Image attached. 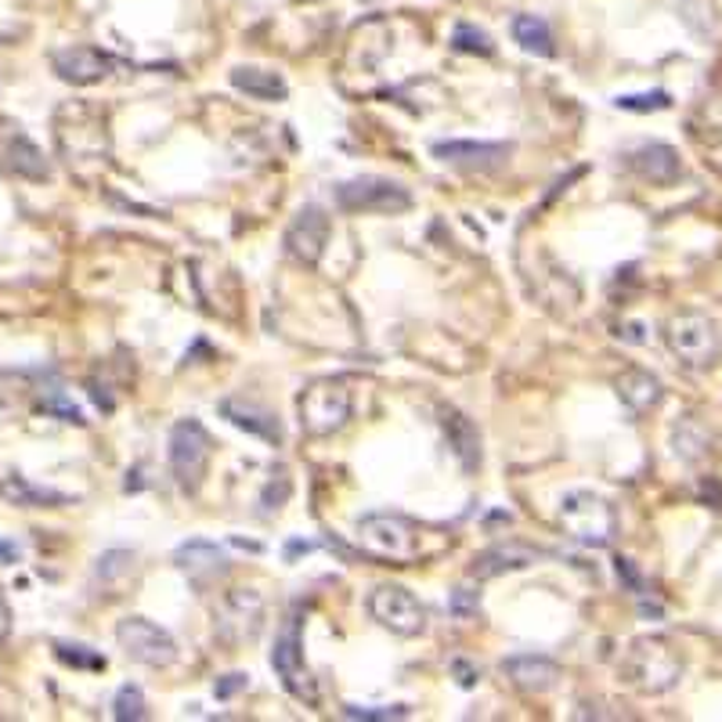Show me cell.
<instances>
[{
	"instance_id": "32",
	"label": "cell",
	"mask_w": 722,
	"mask_h": 722,
	"mask_svg": "<svg viewBox=\"0 0 722 722\" xmlns=\"http://www.w3.org/2000/svg\"><path fill=\"white\" fill-rule=\"evenodd\" d=\"M58 658L72 669H106V658L101 654H91V646H80V643H58Z\"/></svg>"
},
{
	"instance_id": "15",
	"label": "cell",
	"mask_w": 722,
	"mask_h": 722,
	"mask_svg": "<svg viewBox=\"0 0 722 722\" xmlns=\"http://www.w3.org/2000/svg\"><path fill=\"white\" fill-rule=\"evenodd\" d=\"M54 72L62 77L66 83H77V87H87V83H98L106 80L112 72V58L101 51V48H87V43H77V48H66V51H54Z\"/></svg>"
},
{
	"instance_id": "11",
	"label": "cell",
	"mask_w": 722,
	"mask_h": 722,
	"mask_svg": "<svg viewBox=\"0 0 722 722\" xmlns=\"http://www.w3.org/2000/svg\"><path fill=\"white\" fill-rule=\"evenodd\" d=\"M271 669L279 672V679L285 683V690L293 693V698L314 701V683H311L308 664H303V650H300V611L289 614L285 625L279 629V635H274Z\"/></svg>"
},
{
	"instance_id": "4",
	"label": "cell",
	"mask_w": 722,
	"mask_h": 722,
	"mask_svg": "<svg viewBox=\"0 0 722 722\" xmlns=\"http://www.w3.org/2000/svg\"><path fill=\"white\" fill-rule=\"evenodd\" d=\"M664 343H669L672 358L686 369H712L722 354L719 325L701 311H679L664 325Z\"/></svg>"
},
{
	"instance_id": "2",
	"label": "cell",
	"mask_w": 722,
	"mask_h": 722,
	"mask_svg": "<svg viewBox=\"0 0 722 722\" xmlns=\"http://www.w3.org/2000/svg\"><path fill=\"white\" fill-rule=\"evenodd\" d=\"M297 412H300V427L308 430L311 438H329V433L347 427V419L354 412V394L343 380L322 375V380H311L300 390Z\"/></svg>"
},
{
	"instance_id": "3",
	"label": "cell",
	"mask_w": 722,
	"mask_h": 722,
	"mask_svg": "<svg viewBox=\"0 0 722 722\" xmlns=\"http://www.w3.org/2000/svg\"><path fill=\"white\" fill-rule=\"evenodd\" d=\"M560 528L568 531V539H574L578 545H611L614 534H618V517H614V505L600 499L596 491H585V488H574L563 495L560 502Z\"/></svg>"
},
{
	"instance_id": "21",
	"label": "cell",
	"mask_w": 722,
	"mask_h": 722,
	"mask_svg": "<svg viewBox=\"0 0 722 722\" xmlns=\"http://www.w3.org/2000/svg\"><path fill=\"white\" fill-rule=\"evenodd\" d=\"M618 398L625 401L632 412H650V409H658L664 390H661V380L654 372L629 369L625 375H618Z\"/></svg>"
},
{
	"instance_id": "36",
	"label": "cell",
	"mask_w": 722,
	"mask_h": 722,
	"mask_svg": "<svg viewBox=\"0 0 722 722\" xmlns=\"http://www.w3.org/2000/svg\"><path fill=\"white\" fill-rule=\"evenodd\" d=\"M242 686H245V675H224V683H217V698H231Z\"/></svg>"
},
{
	"instance_id": "37",
	"label": "cell",
	"mask_w": 722,
	"mask_h": 722,
	"mask_svg": "<svg viewBox=\"0 0 722 722\" xmlns=\"http://www.w3.org/2000/svg\"><path fill=\"white\" fill-rule=\"evenodd\" d=\"M8 632H11V606L4 596H0V643L8 640Z\"/></svg>"
},
{
	"instance_id": "34",
	"label": "cell",
	"mask_w": 722,
	"mask_h": 722,
	"mask_svg": "<svg viewBox=\"0 0 722 722\" xmlns=\"http://www.w3.org/2000/svg\"><path fill=\"white\" fill-rule=\"evenodd\" d=\"M347 719H365V722H390V719H409V708L398 704V708H358V704H347L343 708Z\"/></svg>"
},
{
	"instance_id": "18",
	"label": "cell",
	"mask_w": 722,
	"mask_h": 722,
	"mask_svg": "<svg viewBox=\"0 0 722 722\" xmlns=\"http://www.w3.org/2000/svg\"><path fill=\"white\" fill-rule=\"evenodd\" d=\"M502 672L510 675V683L524 693H545L556 686L560 679V664L539 658V654H517L502 661Z\"/></svg>"
},
{
	"instance_id": "38",
	"label": "cell",
	"mask_w": 722,
	"mask_h": 722,
	"mask_svg": "<svg viewBox=\"0 0 722 722\" xmlns=\"http://www.w3.org/2000/svg\"><path fill=\"white\" fill-rule=\"evenodd\" d=\"M452 669H455V672L462 675V679H459V683H462V686H473V679H477V675L470 672V664H467V661H455V664H452Z\"/></svg>"
},
{
	"instance_id": "9",
	"label": "cell",
	"mask_w": 722,
	"mask_h": 722,
	"mask_svg": "<svg viewBox=\"0 0 722 722\" xmlns=\"http://www.w3.org/2000/svg\"><path fill=\"white\" fill-rule=\"evenodd\" d=\"M116 640H120L123 654L138 664H149V669H167V664L178 661V643L170 640L167 629L152 625L149 618H123L116 625Z\"/></svg>"
},
{
	"instance_id": "35",
	"label": "cell",
	"mask_w": 722,
	"mask_h": 722,
	"mask_svg": "<svg viewBox=\"0 0 722 722\" xmlns=\"http://www.w3.org/2000/svg\"><path fill=\"white\" fill-rule=\"evenodd\" d=\"M448 606H452V614L455 618H477V611H481V596H477L473 589H455L452 592V600H448Z\"/></svg>"
},
{
	"instance_id": "10",
	"label": "cell",
	"mask_w": 722,
	"mask_h": 722,
	"mask_svg": "<svg viewBox=\"0 0 722 722\" xmlns=\"http://www.w3.org/2000/svg\"><path fill=\"white\" fill-rule=\"evenodd\" d=\"M369 614L394 635H419L427 629V606L404 585H380L369 596Z\"/></svg>"
},
{
	"instance_id": "7",
	"label": "cell",
	"mask_w": 722,
	"mask_h": 722,
	"mask_svg": "<svg viewBox=\"0 0 722 722\" xmlns=\"http://www.w3.org/2000/svg\"><path fill=\"white\" fill-rule=\"evenodd\" d=\"M260 621H264V596L257 589H231L213 614L217 640L228 646H242L257 640Z\"/></svg>"
},
{
	"instance_id": "28",
	"label": "cell",
	"mask_w": 722,
	"mask_h": 722,
	"mask_svg": "<svg viewBox=\"0 0 722 722\" xmlns=\"http://www.w3.org/2000/svg\"><path fill=\"white\" fill-rule=\"evenodd\" d=\"M29 372H0V423L22 409V398L29 394Z\"/></svg>"
},
{
	"instance_id": "33",
	"label": "cell",
	"mask_w": 722,
	"mask_h": 722,
	"mask_svg": "<svg viewBox=\"0 0 722 722\" xmlns=\"http://www.w3.org/2000/svg\"><path fill=\"white\" fill-rule=\"evenodd\" d=\"M669 94L664 91H654V94H625V98H618V109H625V112H658V109H669Z\"/></svg>"
},
{
	"instance_id": "5",
	"label": "cell",
	"mask_w": 722,
	"mask_h": 722,
	"mask_svg": "<svg viewBox=\"0 0 722 722\" xmlns=\"http://www.w3.org/2000/svg\"><path fill=\"white\" fill-rule=\"evenodd\" d=\"M625 675L640 693H669L683 679V658L661 635H643L629 650Z\"/></svg>"
},
{
	"instance_id": "19",
	"label": "cell",
	"mask_w": 722,
	"mask_h": 722,
	"mask_svg": "<svg viewBox=\"0 0 722 722\" xmlns=\"http://www.w3.org/2000/svg\"><path fill=\"white\" fill-rule=\"evenodd\" d=\"M221 415L228 419V423H235L239 430H250V433H257V438H264V441H274V444L282 441L279 415L268 412V409H260V404H253V401L228 398V401H221Z\"/></svg>"
},
{
	"instance_id": "29",
	"label": "cell",
	"mask_w": 722,
	"mask_h": 722,
	"mask_svg": "<svg viewBox=\"0 0 722 722\" xmlns=\"http://www.w3.org/2000/svg\"><path fill=\"white\" fill-rule=\"evenodd\" d=\"M452 48L462 51V54H491L495 51V43L484 33V29H477L470 22H459L455 33H452Z\"/></svg>"
},
{
	"instance_id": "1",
	"label": "cell",
	"mask_w": 722,
	"mask_h": 722,
	"mask_svg": "<svg viewBox=\"0 0 722 722\" xmlns=\"http://www.w3.org/2000/svg\"><path fill=\"white\" fill-rule=\"evenodd\" d=\"M358 545L361 553L383 563H415L423 556V534L401 513H365L358 520Z\"/></svg>"
},
{
	"instance_id": "16",
	"label": "cell",
	"mask_w": 722,
	"mask_h": 722,
	"mask_svg": "<svg viewBox=\"0 0 722 722\" xmlns=\"http://www.w3.org/2000/svg\"><path fill=\"white\" fill-rule=\"evenodd\" d=\"M545 553L534 545H524V542H499V545H488L484 553H477L473 563H470V574L477 582H488V578H499L505 571H524L531 568L534 560H542Z\"/></svg>"
},
{
	"instance_id": "26",
	"label": "cell",
	"mask_w": 722,
	"mask_h": 722,
	"mask_svg": "<svg viewBox=\"0 0 722 722\" xmlns=\"http://www.w3.org/2000/svg\"><path fill=\"white\" fill-rule=\"evenodd\" d=\"M0 495L14 505H66L69 502V495H62V491L37 488V484L22 481V477H11V481L0 484Z\"/></svg>"
},
{
	"instance_id": "14",
	"label": "cell",
	"mask_w": 722,
	"mask_h": 722,
	"mask_svg": "<svg viewBox=\"0 0 722 722\" xmlns=\"http://www.w3.org/2000/svg\"><path fill=\"white\" fill-rule=\"evenodd\" d=\"M173 563H178V568L188 574V582L199 585V589H207L210 582H217V578H224L228 568H231L228 556H224V549L213 545V542H202V539H192V542L178 545Z\"/></svg>"
},
{
	"instance_id": "17",
	"label": "cell",
	"mask_w": 722,
	"mask_h": 722,
	"mask_svg": "<svg viewBox=\"0 0 722 722\" xmlns=\"http://www.w3.org/2000/svg\"><path fill=\"white\" fill-rule=\"evenodd\" d=\"M625 159H629V170H635L650 184H672L679 173H683L679 152L664 141H646L640 149H632Z\"/></svg>"
},
{
	"instance_id": "25",
	"label": "cell",
	"mask_w": 722,
	"mask_h": 722,
	"mask_svg": "<svg viewBox=\"0 0 722 722\" xmlns=\"http://www.w3.org/2000/svg\"><path fill=\"white\" fill-rule=\"evenodd\" d=\"M513 40L520 43L524 51L539 54V58H553V33H549L545 19L539 14H517L513 19Z\"/></svg>"
},
{
	"instance_id": "8",
	"label": "cell",
	"mask_w": 722,
	"mask_h": 722,
	"mask_svg": "<svg viewBox=\"0 0 722 722\" xmlns=\"http://www.w3.org/2000/svg\"><path fill=\"white\" fill-rule=\"evenodd\" d=\"M337 207L347 213H404L412 207L409 188L387 178H354L337 184Z\"/></svg>"
},
{
	"instance_id": "22",
	"label": "cell",
	"mask_w": 722,
	"mask_h": 722,
	"mask_svg": "<svg viewBox=\"0 0 722 722\" xmlns=\"http://www.w3.org/2000/svg\"><path fill=\"white\" fill-rule=\"evenodd\" d=\"M231 87L242 94H250L257 101H282L289 94L285 80L279 72H268V69H257V66H239L231 69Z\"/></svg>"
},
{
	"instance_id": "20",
	"label": "cell",
	"mask_w": 722,
	"mask_h": 722,
	"mask_svg": "<svg viewBox=\"0 0 722 722\" xmlns=\"http://www.w3.org/2000/svg\"><path fill=\"white\" fill-rule=\"evenodd\" d=\"M441 427L448 433V444H452L455 459L462 462V470L473 473L477 467H481V433H477V427L455 409L441 412Z\"/></svg>"
},
{
	"instance_id": "39",
	"label": "cell",
	"mask_w": 722,
	"mask_h": 722,
	"mask_svg": "<svg viewBox=\"0 0 722 722\" xmlns=\"http://www.w3.org/2000/svg\"><path fill=\"white\" fill-rule=\"evenodd\" d=\"M0 560H19V545H14V542H0Z\"/></svg>"
},
{
	"instance_id": "30",
	"label": "cell",
	"mask_w": 722,
	"mask_h": 722,
	"mask_svg": "<svg viewBox=\"0 0 722 722\" xmlns=\"http://www.w3.org/2000/svg\"><path fill=\"white\" fill-rule=\"evenodd\" d=\"M130 568H134V553H127V549H109L106 556H98L94 578H101L106 585H112V582H120V578H127Z\"/></svg>"
},
{
	"instance_id": "12",
	"label": "cell",
	"mask_w": 722,
	"mask_h": 722,
	"mask_svg": "<svg viewBox=\"0 0 722 722\" xmlns=\"http://www.w3.org/2000/svg\"><path fill=\"white\" fill-rule=\"evenodd\" d=\"M329 245V217L322 207H303L285 228V250L300 264H318Z\"/></svg>"
},
{
	"instance_id": "6",
	"label": "cell",
	"mask_w": 722,
	"mask_h": 722,
	"mask_svg": "<svg viewBox=\"0 0 722 722\" xmlns=\"http://www.w3.org/2000/svg\"><path fill=\"white\" fill-rule=\"evenodd\" d=\"M210 455H213V441L195 419H181V423L170 430V473L188 495L199 491L202 477L210 470Z\"/></svg>"
},
{
	"instance_id": "31",
	"label": "cell",
	"mask_w": 722,
	"mask_h": 722,
	"mask_svg": "<svg viewBox=\"0 0 722 722\" xmlns=\"http://www.w3.org/2000/svg\"><path fill=\"white\" fill-rule=\"evenodd\" d=\"M144 715V693L138 686H123L120 693H116V701H112V719H120V722H141Z\"/></svg>"
},
{
	"instance_id": "13",
	"label": "cell",
	"mask_w": 722,
	"mask_h": 722,
	"mask_svg": "<svg viewBox=\"0 0 722 722\" xmlns=\"http://www.w3.org/2000/svg\"><path fill=\"white\" fill-rule=\"evenodd\" d=\"M448 167L459 170H499L510 159L513 144L505 141H438L430 149Z\"/></svg>"
},
{
	"instance_id": "27",
	"label": "cell",
	"mask_w": 722,
	"mask_h": 722,
	"mask_svg": "<svg viewBox=\"0 0 722 722\" xmlns=\"http://www.w3.org/2000/svg\"><path fill=\"white\" fill-rule=\"evenodd\" d=\"M37 394H40V398H37V409H40V412L58 415V419H62V423H87L83 412H80L77 404H72L69 398H66V390L58 387V383H51V387H40Z\"/></svg>"
},
{
	"instance_id": "23",
	"label": "cell",
	"mask_w": 722,
	"mask_h": 722,
	"mask_svg": "<svg viewBox=\"0 0 722 722\" xmlns=\"http://www.w3.org/2000/svg\"><path fill=\"white\" fill-rule=\"evenodd\" d=\"M4 159H8V170L19 173V178H29V181H48L51 178L48 159H43V152L26 134H14L11 138Z\"/></svg>"
},
{
	"instance_id": "24",
	"label": "cell",
	"mask_w": 722,
	"mask_h": 722,
	"mask_svg": "<svg viewBox=\"0 0 722 722\" xmlns=\"http://www.w3.org/2000/svg\"><path fill=\"white\" fill-rule=\"evenodd\" d=\"M672 444H675V455L683 462H698L708 455V444H712V433L708 427H701V419L683 415L679 423L672 427Z\"/></svg>"
}]
</instances>
